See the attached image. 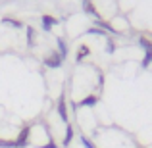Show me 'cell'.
<instances>
[{
	"mask_svg": "<svg viewBox=\"0 0 152 148\" xmlns=\"http://www.w3.org/2000/svg\"><path fill=\"white\" fill-rule=\"evenodd\" d=\"M0 148H14V139L8 141V139H0Z\"/></svg>",
	"mask_w": 152,
	"mask_h": 148,
	"instance_id": "9c48e42d",
	"label": "cell"
},
{
	"mask_svg": "<svg viewBox=\"0 0 152 148\" xmlns=\"http://www.w3.org/2000/svg\"><path fill=\"white\" fill-rule=\"evenodd\" d=\"M56 42H58V52H60V56L66 60V56H67V44H66V41H64V39H58Z\"/></svg>",
	"mask_w": 152,
	"mask_h": 148,
	"instance_id": "8992f818",
	"label": "cell"
},
{
	"mask_svg": "<svg viewBox=\"0 0 152 148\" xmlns=\"http://www.w3.org/2000/svg\"><path fill=\"white\" fill-rule=\"evenodd\" d=\"M73 137H75L73 127L67 123V125H66V133H64V139H62V148H67V146H69L71 141H73Z\"/></svg>",
	"mask_w": 152,
	"mask_h": 148,
	"instance_id": "3957f363",
	"label": "cell"
},
{
	"mask_svg": "<svg viewBox=\"0 0 152 148\" xmlns=\"http://www.w3.org/2000/svg\"><path fill=\"white\" fill-rule=\"evenodd\" d=\"M89 54H91V48L87 44H81V46H79V50H77V54H75V60H77V62H81V60H85Z\"/></svg>",
	"mask_w": 152,
	"mask_h": 148,
	"instance_id": "5b68a950",
	"label": "cell"
},
{
	"mask_svg": "<svg viewBox=\"0 0 152 148\" xmlns=\"http://www.w3.org/2000/svg\"><path fill=\"white\" fill-rule=\"evenodd\" d=\"M33 41H35V29L33 27H27V42L33 44Z\"/></svg>",
	"mask_w": 152,
	"mask_h": 148,
	"instance_id": "30bf717a",
	"label": "cell"
},
{
	"mask_svg": "<svg viewBox=\"0 0 152 148\" xmlns=\"http://www.w3.org/2000/svg\"><path fill=\"white\" fill-rule=\"evenodd\" d=\"M62 63H64V58L60 56V52H50V54L45 58V66L46 67H52V69L60 67Z\"/></svg>",
	"mask_w": 152,
	"mask_h": 148,
	"instance_id": "7a4b0ae2",
	"label": "cell"
},
{
	"mask_svg": "<svg viewBox=\"0 0 152 148\" xmlns=\"http://www.w3.org/2000/svg\"><path fill=\"white\" fill-rule=\"evenodd\" d=\"M56 110H58V115H60V119H62L64 123H69V114H67V100H66V94H60V98H58V104H56Z\"/></svg>",
	"mask_w": 152,
	"mask_h": 148,
	"instance_id": "6da1fadb",
	"label": "cell"
},
{
	"mask_svg": "<svg viewBox=\"0 0 152 148\" xmlns=\"http://www.w3.org/2000/svg\"><path fill=\"white\" fill-rule=\"evenodd\" d=\"M79 141H81L83 148H96V146H94V142L91 141L89 137H85V135H79Z\"/></svg>",
	"mask_w": 152,
	"mask_h": 148,
	"instance_id": "52a82bcc",
	"label": "cell"
},
{
	"mask_svg": "<svg viewBox=\"0 0 152 148\" xmlns=\"http://www.w3.org/2000/svg\"><path fill=\"white\" fill-rule=\"evenodd\" d=\"M2 23H8V25L15 27V29H21V27H23V23H21V21H18V19H12V17H4V19H2Z\"/></svg>",
	"mask_w": 152,
	"mask_h": 148,
	"instance_id": "ba28073f",
	"label": "cell"
},
{
	"mask_svg": "<svg viewBox=\"0 0 152 148\" xmlns=\"http://www.w3.org/2000/svg\"><path fill=\"white\" fill-rule=\"evenodd\" d=\"M39 148H62V146H58V144H56V142L48 141V142H45V144H41Z\"/></svg>",
	"mask_w": 152,
	"mask_h": 148,
	"instance_id": "8fae6325",
	"label": "cell"
},
{
	"mask_svg": "<svg viewBox=\"0 0 152 148\" xmlns=\"http://www.w3.org/2000/svg\"><path fill=\"white\" fill-rule=\"evenodd\" d=\"M41 21H42V29H45V31H50L52 27H54L56 23H58V19L52 17V15H46V14H45V15L41 17Z\"/></svg>",
	"mask_w": 152,
	"mask_h": 148,
	"instance_id": "277c9868",
	"label": "cell"
}]
</instances>
